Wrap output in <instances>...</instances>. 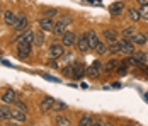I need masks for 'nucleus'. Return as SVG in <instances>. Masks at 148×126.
I'll use <instances>...</instances> for the list:
<instances>
[{
  "label": "nucleus",
  "instance_id": "obj_6",
  "mask_svg": "<svg viewBox=\"0 0 148 126\" xmlns=\"http://www.w3.org/2000/svg\"><path fill=\"white\" fill-rule=\"evenodd\" d=\"M77 43V36H75L73 32H63L61 34V44L63 46H72V44H75Z\"/></svg>",
  "mask_w": 148,
  "mask_h": 126
},
{
  "label": "nucleus",
  "instance_id": "obj_23",
  "mask_svg": "<svg viewBox=\"0 0 148 126\" xmlns=\"http://www.w3.org/2000/svg\"><path fill=\"white\" fill-rule=\"evenodd\" d=\"M94 125H95V121H94L92 116H84L80 119V126H94Z\"/></svg>",
  "mask_w": 148,
  "mask_h": 126
},
{
  "label": "nucleus",
  "instance_id": "obj_10",
  "mask_svg": "<svg viewBox=\"0 0 148 126\" xmlns=\"http://www.w3.org/2000/svg\"><path fill=\"white\" fill-rule=\"evenodd\" d=\"M85 65L84 63H73V78L80 80L84 75H85Z\"/></svg>",
  "mask_w": 148,
  "mask_h": 126
},
{
  "label": "nucleus",
  "instance_id": "obj_33",
  "mask_svg": "<svg viewBox=\"0 0 148 126\" xmlns=\"http://www.w3.org/2000/svg\"><path fill=\"white\" fill-rule=\"evenodd\" d=\"M15 106H17L19 109H22V111H27V106H26L22 101H15Z\"/></svg>",
  "mask_w": 148,
  "mask_h": 126
},
{
  "label": "nucleus",
  "instance_id": "obj_13",
  "mask_svg": "<svg viewBox=\"0 0 148 126\" xmlns=\"http://www.w3.org/2000/svg\"><path fill=\"white\" fill-rule=\"evenodd\" d=\"M123 10H124V3H123V2H114V3L109 7L111 15H121L123 14Z\"/></svg>",
  "mask_w": 148,
  "mask_h": 126
},
{
  "label": "nucleus",
  "instance_id": "obj_1",
  "mask_svg": "<svg viewBox=\"0 0 148 126\" xmlns=\"http://www.w3.org/2000/svg\"><path fill=\"white\" fill-rule=\"evenodd\" d=\"M63 51H65V46L61 43H53L49 46V50H48V56L51 60H56V58H60V56L63 55Z\"/></svg>",
  "mask_w": 148,
  "mask_h": 126
},
{
  "label": "nucleus",
  "instance_id": "obj_8",
  "mask_svg": "<svg viewBox=\"0 0 148 126\" xmlns=\"http://www.w3.org/2000/svg\"><path fill=\"white\" fill-rule=\"evenodd\" d=\"M17 50H19V58H27L31 55L29 43H17Z\"/></svg>",
  "mask_w": 148,
  "mask_h": 126
},
{
  "label": "nucleus",
  "instance_id": "obj_28",
  "mask_svg": "<svg viewBox=\"0 0 148 126\" xmlns=\"http://www.w3.org/2000/svg\"><path fill=\"white\" fill-rule=\"evenodd\" d=\"M107 51H109V53H112V55H116V53H121L119 43H111V44H109V48H107Z\"/></svg>",
  "mask_w": 148,
  "mask_h": 126
},
{
  "label": "nucleus",
  "instance_id": "obj_22",
  "mask_svg": "<svg viewBox=\"0 0 148 126\" xmlns=\"http://www.w3.org/2000/svg\"><path fill=\"white\" fill-rule=\"evenodd\" d=\"M10 118V109L7 107V106H2L0 107V121H5V119H9Z\"/></svg>",
  "mask_w": 148,
  "mask_h": 126
},
{
  "label": "nucleus",
  "instance_id": "obj_27",
  "mask_svg": "<svg viewBox=\"0 0 148 126\" xmlns=\"http://www.w3.org/2000/svg\"><path fill=\"white\" fill-rule=\"evenodd\" d=\"M118 61H116V60H111V61H107V63H106V67H104V68H106V72H112V70H116V68H118Z\"/></svg>",
  "mask_w": 148,
  "mask_h": 126
},
{
  "label": "nucleus",
  "instance_id": "obj_7",
  "mask_svg": "<svg viewBox=\"0 0 148 126\" xmlns=\"http://www.w3.org/2000/svg\"><path fill=\"white\" fill-rule=\"evenodd\" d=\"M77 48H78V51H82V53H87L90 50L89 41H87V34H82V36L77 39Z\"/></svg>",
  "mask_w": 148,
  "mask_h": 126
},
{
  "label": "nucleus",
  "instance_id": "obj_19",
  "mask_svg": "<svg viewBox=\"0 0 148 126\" xmlns=\"http://www.w3.org/2000/svg\"><path fill=\"white\" fill-rule=\"evenodd\" d=\"M133 58L136 60V63H138V65H145V63H147V55H145L143 51H134Z\"/></svg>",
  "mask_w": 148,
  "mask_h": 126
},
{
  "label": "nucleus",
  "instance_id": "obj_15",
  "mask_svg": "<svg viewBox=\"0 0 148 126\" xmlns=\"http://www.w3.org/2000/svg\"><path fill=\"white\" fill-rule=\"evenodd\" d=\"M104 38H106V41L109 43H116V38H118V32L114 31V29H106L104 31Z\"/></svg>",
  "mask_w": 148,
  "mask_h": 126
},
{
  "label": "nucleus",
  "instance_id": "obj_32",
  "mask_svg": "<svg viewBox=\"0 0 148 126\" xmlns=\"http://www.w3.org/2000/svg\"><path fill=\"white\" fill-rule=\"evenodd\" d=\"M63 75L65 77H73V65H68L66 68H63Z\"/></svg>",
  "mask_w": 148,
  "mask_h": 126
},
{
  "label": "nucleus",
  "instance_id": "obj_4",
  "mask_svg": "<svg viewBox=\"0 0 148 126\" xmlns=\"http://www.w3.org/2000/svg\"><path fill=\"white\" fill-rule=\"evenodd\" d=\"M10 118L15 119L17 123H26L27 121V118H26V111H22V109H10Z\"/></svg>",
  "mask_w": 148,
  "mask_h": 126
},
{
  "label": "nucleus",
  "instance_id": "obj_9",
  "mask_svg": "<svg viewBox=\"0 0 148 126\" xmlns=\"http://www.w3.org/2000/svg\"><path fill=\"white\" fill-rule=\"evenodd\" d=\"M2 101H3L5 104H14L15 101H17V94H15V90H12V89L5 90L3 96H2Z\"/></svg>",
  "mask_w": 148,
  "mask_h": 126
},
{
  "label": "nucleus",
  "instance_id": "obj_12",
  "mask_svg": "<svg viewBox=\"0 0 148 126\" xmlns=\"http://www.w3.org/2000/svg\"><path fill=\"white\" fill-rule=\"evenodd\" d=\"M39 28L43 29V31H51V32H53V29H55V22H53L51 17H45V19L39 21Z\"/></svg>",
  "mask_w": 148,
  "mask_h": 126
},
{
  "label": "nucleus",
  "instance_id": "obj_17",
  "mask_svg": "<svg viewBox=\"0 0 148 126\" xmlns=\"http://www.w3.org/2000/svg\"><path fill=\"white\" fill-rule=\"evenodd\" d=\"M53 104H55V99L53 97H45L41 102V111H49L53 109Z\"/></svg>",
  "mask_w": 148,
  "mask_h": 126
},
{
  "label": "nucleus",
  "instance_id": "obj_25",
  "mask_svg": "<svg viewBox=\"0 0 148 126\" xmlns=\"http://www.w3.org/2000/svg\"><path fill=\"white\" fill-rule=\"evenodd\" d=\"M128 15H130V19H131L133 22H136L138 19H141V15H140V10H136V9H130V10H128Z\"/></svg>",
  "mask_w": 148,
  "mask_h": 126
},
{
  "label": "nucleus",
  "instance_id": "obj_26",
  "mask_svg": "<svg viewBox=\"0 0 148 126\" xmlns=\"http://www.w3.org/2000/svg\"><path fill=\"white\" fill-rule=\"evenodd\" d=\"M123 38H131V36H134L136 34V31H134V26H130V28H126V29H123Z\"/></svg>",
  "mask_w": 148,
  "mask_h": 126
},
{
  "label": "nucleus",
  "instance_id": "obj_16",
  "mask_svg": "<svg viewBox=\"0 0 148 126\" xmlns=\"http://www.w3.org/2000/svg\"><path fill=\"white\" fill-rule=\"evenodd\" d=\"M15 19H17V15H15L12 10H5V14H3V21H5L7 26H14Z\"/></svg>",
  "mask_w": 148,
  "mask_h": 126
},
{
  "label": "nucleus",
  "instance_id": "obj_36",
  "mask_svg": "<svg viewBox=\"0 0 148 126\" xmlns=\"http://www.w3.org/2000/svg\"><path fill=\"white\" fill-rule=\"evenodd\" d=\"M140 5H148V0H138Z\"/></svg>",
  "mask_w": 148,
  "mask_h": 126
},
{
  "label": "nucleus",
  "instance_id": "obj_24",
  "mask_svg": "<svg viewBox=\"0 0 148 126\" xmlns=\"http://www.w3.org/2000/svg\"><path fill=\"white\" fill-rule=\"evenodd\" d=\"M94 51H95V53H97V55H104V53H107V46H106V44H104V43H97V44H95V48H94Z\"/></svg>",
  "mask_w": 148,
  "mask_h": 126
},
{
  "label": "nucleus",
  "instance_id": "obj_14",
  "mask_svg": "<svg viewBox=\"0 0 148 126\" xmlns=\"http://www.w3.org/2000/svg\"><path fill=\"white\" fill-rule=\"evenodd\" d=\"M32 41H34V32H31V31H26L24 34H21V36L15 39V44H17V43H29V44H31Z\"/></svg>",
  "mask_w": 148,
  "mask_h": 126
},
{
  "label": "nucleus",
  "instance_id": "obj_11",
  "mask_svg": "<svg viewBox=\"0 0 148 126\" xmlns=\"http://www.w3.org/2000/svg\"><path fill=\"white\" fill-rule=\"evenodd\" d=\"M99 67H101V63H99V61H94L89 68H87L85 73L89 75V78H97V77H99V73H101V72H99Z\"/></svg>",
  "mask_w": 148,
  "mask_h": 126
},
{
  "label": "nucleus",
  "instance_id": "obj_2",
  "mask_svg": "<svg viewBox=\"0 0 148 126\" xmlns=\"http://www.w3.org/2000/svg\"><path fill=\"white\" fill-rule=\"evenodd\" d=\"M119 48H121V53H124V55H128V56L134 53V44L130 38L121 39V41H119Z\"/></svg>",
  "mask_w": 148,
  "mask_h": 126
},
{
  "label": "nucleus",
  "instance_id": "obj_35",
  "mask_svg": "<svg viewBox=\"0 0 148 126\" xmlns=\"http://www.w3.org/2000/svg\"><path fill=\"white\" fill-rule=\"evenodd\" d=\"M48 67H51V68H58V63H56L55 60H51V61L48 63Z\"/></svg>",
  "mask_w": 148,
  "mask_h": 126
},
{
  "label": "nucleus",
  "instance_id": "obj_20",
  "mask_svg": "<svg viewBox=\"0 0 148 126\" xmlns=\"http://www.w3.org/2000/svg\"><path fill=\"white\" fill-rule=\"evenodd\" d=\"M130 39L133 41V44H145V43H147V36H145V34H134Z\"/></svg>",
  "mask_w": 148,
  "mask_h": 126
},
{
  "label": "nucleus",
  "instance_id": "obj_29",
  "mask_svg": "<svg viewBox=\"0 0 148 126\" xmlns=\"http://www.w3.org/2000/svg\"><path fill=\"white\" fill-rule=\"evenodd\" d=\"M34 44H38V46H41L43 43H45V36H43V32H34Z\"/></svg>",
  "mask_w": 148,
  "mask_h": 126
},
{
  "label": "nucleus",
  "instance_id": "obj_5",
  "mask_svg": "<svg viewBox=\"0 0 148 126\" xmlns=\"http://www.w3.org/2000/svg\"><path fill=\"white\" fill-rule=\"evenodd\" d=\"M26 28H27V17H26V14H19L15 19L14 29L15 31H24Z\"/></svg>",
  "mask_w": 148,
  "mask_h": 126
},
{
  "label": "nucleus",
  "instance_id": "obj_21",
  "mask_svg": "<svg viewBox=\"0 0 148 126\" xmlns=\"http://www.w3.org/2000/svg\"><path fill=\"white\" fill-rule=\"evenodd\" d=\"M55 125L56 126H70V119L60 114V116H56V119H55Z\"/></svg>",
  "mask_w": 148,
  "mask_h": 126
},
{
  "label": "nucleus",
  "instance_id": "obj_18",
  "mask_svg": "<svg viewBox=\"0 0 148 126\" xmlns=\"http://www.w3.org/2000/svg\"><path fill=\"white\" fill-rule=\"evenodd\" d=\"M87 41H89L90 48H95V44L99 43V38H97L95 31H89V32H87Z\"/></svg>",
  "mask_w": 148,
  "mask_h": 126
},
{
  "label": "nucleus",
  "instance_id": "obj_3",
  "mask_svg": "<svg viewBox=\"0 0 148 126\" xmlns=\"http://www.w3.org/2000/svg\"><path fill=\"white\" fill-rule=\"evenodd\" d=\"M68 24H70V19L63 17L61 21L55 22V29H53V32H55V34H58V36H61V34L66 31V26H68Z\"/></svg>",
  "mask_w": 148,
  "mask_h": 126
},
{
  "label": "nucleus",
  "instance_id": "obj_30",
  "mask_svg": "<svg viewBox=\"0 0 148 126\" xmlns=\"http://www.w3.org/2000/svg\"><path fill=\"white\" fill-rule=\"evenodd\" d=\"M66 107H68V106H66L65 102H56V101H55V104H53V109H55V111H65Z\"/></svg>",
  "mask_w": 148,
  "mask_h": 126
},
{
  "label": "nucleus",
  "instance_id": "obj_31",
  "mask_svg": "<svg viewBox=\"0 0 148 126\" xmlns=\"http://www.w3.org/2000/svg\"><path fill=\"white\" fill-rule=\"evenodd\" d=\"M140 15H141V19L148 21V5H141V9H140Z\"/></svg>",
  "mask_w": 148,
  "mask_h": 126
},
{
  "label": "nucleus",
  "instance_id": "obj_34",
  "mask_svg": "<svg viewBox=\"0 0 148 126\" xmlns=\"http://www.w3.org/2000/svg\"><path fill=\"white\" fill-rule=\"evenodd\" d=\"M56 14H58V10H56V9H51V10H46V17H55Z\"/></svg>",
  "mask_w": 148,
  "mask_h": 126
},
{
  "label": "nucleus",
  "instance_id": "obj_37",
  "mask_svg": "<svg viewBox=\"0 0 148 126\" xmlns=\"http://www.w3.org/2000/svg\"><path fill=\"white\" fill-rule=\"evenodd\" d=\"M90 3H101V2H99V0H89Z\"/></svg>",
  "mask_w": 148,
  "mask_h": 126
}]
</instances>
